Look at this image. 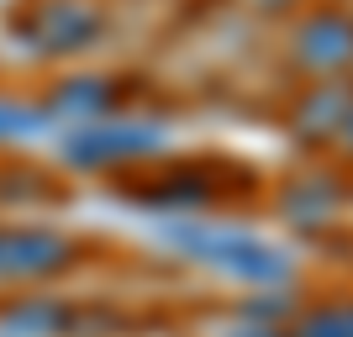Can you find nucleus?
<instances>
[{
    "label": "nucleus",
    "mask_w": 353,
    "mask_h": 337,
    "mask_svg": "<svg viewBox=\"0 0 353 337\" xmlns=\"http://www.w3.org/2000/svg\"><path fill=\"white\" fill-rule=\"evenodd\" d=\"M179 243L195 253V258H206L216 264L221 274H237V279H285L290 274V258L280 248H269L259 237H237V232H179Z\"/></svg>",
    "instance_id": "nucleus-1"
},
{
    "label": "nucleus",
    "mask_w": 353,
    "mask_h": 337,
    "mask_svg": "<svg viewBox=\"0 0 353 337\" xmlns=\"http://www.w3.org/2000/svg\"><path fill=\"white\" fill-rule=\"evenodd\" d=\"M69 258V243L48 232H11L0 237V274H48Z\"/></svg>",
    "instance_id": "nucleus-2"
},
{
    "label": "nucleus",
    "mask_w": 353,
    "mask_h": 337,
    "mask_svg": "<svg viewBox=\"0 0 353 337\" xmlns=\"http://www.w3.org/2000/svg\"><path fill=\"white\" fill-rule=\"evenodd\" d=\"M163 132H148V127H90L85 137H74L69 153L74 159H121V153H148V147H159Z\"/></svg>",
    "instance_id": "nucleus-3"
},
{
    "label": "nucleus",
    "mask_w": 353,
    "mask_h": 337,
    "mask_svg": "<svg viewBox=\"0 0 353 337\" xmlns=\"http://www.w3.org/2000/svg\"><path fill=\"white\" fill-rule=\"evenodd\" d=\"M301 53H306V63H348L353 59V21L348 16H316L301 32Z\"/></svg>",
    "instance_id": "nucleus-4"
},
{
    "label": "nucleus",
    "mask_w": 353,
    "mask_h": 337,
    "mask_svg": "<svg viewBox=\"0 0 353 337\" xmlns=\"http://www.w3.org/2000/svg\"><path fill=\"white\" fill-rule=\"evenodd\" d=\"M301 337H353V306H327V311H316V316L301 327Z\"/></svg>",
    "instance_id": "nucleus-5"
},
{
    "label": "nucleus",
    "mask_w": 353,
    "mask_h": 337,
    "mask_svg": "<svg viewBox=\"0 0 353 337\" xmlns=\"http://www.w3.org/2000/svg\"><path fill=\"white\" fill-rule=\"evenodd\" d=\"M259 337H274V332H259Z\"/></svg>",
    "instance_id": "nucleus-6"
}]
</instances>
